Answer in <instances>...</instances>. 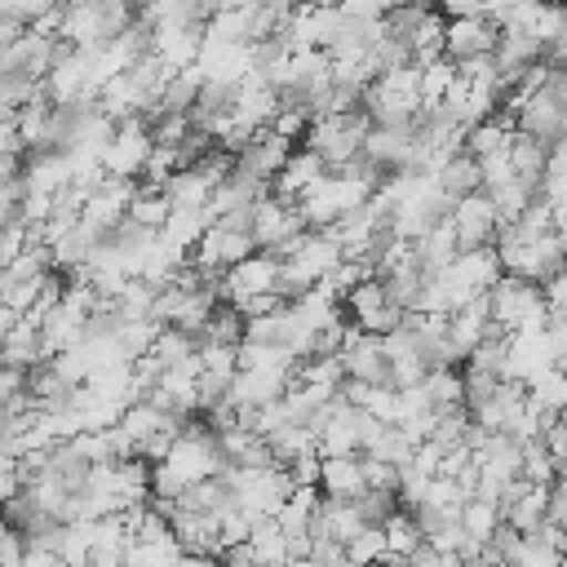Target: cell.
I'll return each mask as SVG.
<instances>
[{
	"mask_svg": "<svg viewBox=\"0 0 567 567\" xmlns=\"http://www.w3.org/2000/svg\"><path fill=\"white\" fill-rule=\"evenodd\" d=\"M487 315L505 332H540L549 323L540 284L523 279V275H509V270H501V279L487 288Z\"/></svg>",
	"mask_w": 567,
	"mask_h": 567,
	"instance_id": "1",
	"label": "cell"
},
{
	"mask_svg": "<svg viewBox=\"0 0 567 567\" xmlns=\"http://www.w3.org/2000/svg\"><path fill=\"white\" fill-rule=\"evenodd\" d=\"M372 120L363 106H350V111H332V115H310L306 133H301V146L319 151L328 159V168H341L346 159H354L363 151V137H368Z\"/></svg>",
	"mask_w": 567,
	"mask_h": 567,
	"instance_id": "2",
	"label": "cell"
},
{
	"mask_svg": "<svg viewBox=\"0 0 567 567\" xmlns=\"http://www.w3.org/2000/svg\"><path fill=\"white\" fill-rule=\"evenodd\" d=\"M341 310L350 315V323L354 328H363V332H377V337H385L390 328H399L403 323V306L390 297V288H385V279L381 275H363L350 292H341Z\"/></svg>",
	"mask_w": 567,
	"mask_h": 567,
	"instance_id": "3",
	"label": "cell"
},
{
	"mask_svg": "<svg viewBox=\"0 0 567 567\" xmlns=\"http://www.w3.org/2000/svg\"><path fill=\"white\" fill-rule=\"evenodd\" d=\"M151 120L146 115H124L115 120L106 146H102V173L111 177H142V164L151 155Z\"/></svg>",
	"mask_w": 567,
	"mask_h": 567,
	"instance_id": "4",
	"label": "cell"
},
{
	"mask_svg": "<svg viewBox=\"0 0 567 567\" xmlns=\"http://www.w3.org/2000/svg\"><path fill=\"white\" fill-rule=\"evenodd\" d=\"M301 230H306V221H301V213H297L292 199H279L275 190H266V195L252 199V244L257 248H266V252L279 257L284 244L297 239Z\"/></svg>",
	"mask_w": 567,
	"mask_h": 567,
	"instance_id": "5",
	"label": "cell"
},
{
	"mask_svg": "<svg viewBox=\"0 0 567 567\" xmlns=\"http://www.w3.org/2000/svg\"><path fill=\"white\" fill-rule=\"evenodd\" d=\"M447 221H452V235H456V252L461 248H487L496 239V204L487 199V190H470L461 199H452L447 208Z\"/></svg>",
	"mask_w": 567,
	"mask_h": 567,
	"instance_id": "6",
	"label": "cell"
},
{
	"mask_svg": "<svg viewBox=\"0 0 567 567\" xmlns=\"http://www.w3.org/2000/svg\"><path fill=\"white\" fill-rule=\"evenodd\" d=\"M275 275H279V257L266 248H252L248 257H239L235 266L221 270V297L226 301H244L257 292H275Z\"/></svg>",
	"mask_w": 567,
	"mask_h": 567,
	"instance_id": "7",
	"label": "cell"
},
{
	"mask_svg": "<svg viewBox=\"0 0 567 567\" xmlns=\"http://www.w3.org/2000/svg\"><path fill=\"white\" fill-rule=\"evenodd\" d=\"M496 35H501V27L487 13H461V18H447L443 22V53L452 62H465V58L492 53L496 49Z\"/></svg>",
	"mask_w": 567,
	"mask_h": 567,
	"instance_id": "8",
	"label": "cell"
},
{
	"mask_svg": "<svg viewBox=\"0 0 567 567\" xmlns=\"http://www.w3.org/2000/svg\"><path fill=\"white\" fill-rule=\"evenodd\" d=\"M257 244H252V235L248 230H235V226H221V221H208V230L199 235V244L190 248V261L195 266H204V270H213V275H221L226 266H235L239 257H248Z\"/></svg>",
	"mask_w": 567,
	"mask_h": 567,
	"instance_id": "9",
	"label": "cell"
},
{
	"mask_svg": "<svg viewBox=\"0 0 567 567\" xmlns=\"http://www.w3.org/2000/svg\"><path fill=\"white\" fill-rule=\"evenodd\" d=\"M168 527H173V536H177V545H182L186 558H217V549H221L217 514H208V509H190V505H173Z\"/></svg>",
	"mask_w": 567,
	"mask_h": 567,
	"instance_id": "10",
	"label": "cell"
},
{
	"mask_svg": "<svg viewBox=\"0 0 567 567\" xmlns=\"http://www.w3.org/2000/svg\"><path fill=\"white\" fill-rule=\"evenodd\" d=\"M297 142L292 137H284L279 128H257L239 151H235V168L239 173H248V177H261V182H270L275 173H279V164L288 159V151H292Z\"/></svg>",
	"mask_w": 567,
	"mask_h": 567,
	"instance_id": "11",
	"label": "cell"
},
{
	"mask_svg": "<svg viewBox=\"0 0 567 567\" xmlns=\"http://www.w3.org/2000/svg\"><path fill=\"white\" fill-rule=\"evenodd\" d=\"M341 354V368L346 377H359V381H390V363H385V346L377 332H363L350 323L346 332V346L337 350Z\"/></svg>",
	"mask_w": 567,
	"mask_h": 567,
	"instance_id": "12",
	"label": "cell"
},
{
	"mask_svg": "<svg viewBox=\"0 0 567 567\" xmlns=\"http://www.w3.org/2000/svg\"><path fill=\"white\" fill-rule=\"evenodd\" d=\"M199 40H204V27L199 22H155L151 27V53L168 71L190 66L199 58Z\"/></svg>",
	"mask_w": 567,
	"mask_h": 567,
	"instance_id": "13",
	"label": "cell"
},
{
	"mask_svg": "<svg viewBox=\"0 0 567 567\" xmlns=\"http://www.w3.org/2000/svg\"><path fill=\"white\" fill-rule=\"evenodd\" d=\"M323 173H328V159H323L319 151H310V146L297 142V146L288 151V159L279 164V173L270 177V190H275L279 199H297V195H301L306 186H315Z\"/></svg>",
	"mask_w": 567,
	"mask_h": 567,
	"instance_id": "14",
	"label": "cell"
},
{
	"mask_svg": "<svg viewBox=\"0 0 567 567\" xmlns=\"http://www.w3.org/2000/svg\"><path fill=\"white\" fill-rule=\"evenodd\" d=\"M523 403H527V385L514 381V377H501V381L492 385V394L470 408V416H474L483 430H509L514 416L523 412Z\"/></svg>",
	"mask_w": 567,
	"mask_h": 567,
	"instance_id": "15",
	"label": "cell"
},
{
	"mask_svg": "<svg viewBox=\"0 0 567 567\" xmlns=\"http://www.w3.org/2000/svg\"><path fill=\"white\" fill-rule=\"evenodd\" d=\"M412 142H416L412 124H372L368 137H363V155H368L372 164H381L385 173H390V168H408Z\"/></svg>",
	"mask_w": 567,
	"mask_h": 567,
	"instance_id": "16",
	"label": "cell"
},
{
	"mask_svg": "<svg viewBox=\"0 0 567 567\" xmlns=\"http://www.w3.org/2000/svg\"><path fill=\"white\" fill-rule=\"evenodd\" d=\"M554 368V354H549V341H545V328L540 332H509V359H505V377L514 381H536L540 372Z\"/></svg>",
	"mask_w": 567,
	"mask_h": 567,
	"instance_id": "17",
	"label": "cell"
},
{
	"mask_svg": "<svg viewBox=\"0 0 567 567\" xmlns=\"http://www.w3.org/2000/svg\"><path fill=\"white\" fill-rule=\"evenodd\" d=\"M319 492H323V496H341V501H354L359 492H368L359 452H346V456H319Z\"/></svg>",
	"mask_w": 567,
	"mask_h": 567,
	"instance_id": "18",
	"label": "cell"
},
{
	"mask_svg": "<svg viewBox=\"0 0 567 567\" xmlns=\"http://www.w3.org/2000/svg\"><path fill=\"white\" fill-rule=\"evenodd\" d=\"M0 363H13V368H40V363H49V354H44V341H40V323L31 319V315H22L4 337H0Z\"/></svg>",
	"mask_w": 567,
	"mask_h": 567,
	"instance_id": "19",
	"label": "cell"
},
{
	"mask_svg": "<svg viewBox=\"0 0 567 567\" xmlns=\"http://www.w3.org/2000/svg\"><path fill=\"white\" fill-rule=\"evenodd\" d=\"M208 208H168V217H164V226L155 230L168 248H177V252H186L190 257V248L199 244V235L208 230Z\"/></svg>",
	"mask_w": 567,
	"mask_h": 567,
	"instance_id": "20",
	"label": "cell"
},
{
	"mask_svg": "<svg viewBox=\"0 0 567 567\" xmlns=\"http://www.w3.org/2000/svg\"><path fill=\"white\" fill-rule=\"evenodd\" d=\"M545 155H549V142L514 128L509 133V168L514 177H523L527 186H540V173H545Z\"/></svg>",
	"mask_w": 567,
	"mask_h": 567,
	"instance_id": "21",
	"label": "cell"
},
{
	"mask_svg": "<svg viewBox=\"0 0 567 567\" xmlns=\"http://www.w3.org/2000/svg\"><path fill=\"white\" fill-rule=\"evenodd\" d=\"M421 385H425V394H430L434 412H443V408H465V372H461V363L425 368Z\"/></svg>",
	"mask_w": 567,
	"mask_h": 567,
	"instance_id": "22",
	"label": "cell"
},
{
	"mask_svg": "<svg viewBox=\"0 0 567 567\" xmlns=\"http://www.w3.org/2000/svg\"><path fill=\"white\" fill-rule=\"evenodd\" d=\"M434 182L443 186L447 199H461V195H470V190L483 186V177H478V159H474L470 151H456V155H447V159L434 168Z\"/></svg>",
	"mask_w": 567,
	"mask_h": 567,
	"instance_id": "23",
	"label": "cell"
},
{
	"mask_svg": "<svg viewBox=\"0 0 567 567\" xmlns=\"http://www.w3.org/2000/svg\"><path fill=\"white\" fill-rule=\"evenodd\" d=\"M239 341H244V315H239L235 301L221 297V301L208 310L204 328H199V346H239Z\"/></svg>",
	"mask_w": 567,
	"mask_h": 567,
	"instance_id": "24",
	"label": "cell"
},
{
	"mask_svg": "<svg viewBox=\"0 0 567 567\" xmlns=\"http://www.w3.org/2000/svg\"><path fill=\"white\" fill-rule=\"evenodd\" d=\"M412 252L430 266V270H439V266H447L452 257H456V235H452V221L443 217V221H434L430 230H421L416 239H412Z\"/></svg>",
	"mask_w": 567,
	"mask_h": 567,
	"instance_id": "25",
	"label": "cell"
},
{
	"mask_svg": "<svg viewBox=\"0 0 567 567\" xmlns=\"http://www.w3.org/2000/svg\"><path fill=\"white\" fill-rule=\"evenodd\" d=\"M461 527H465V536L474 540V545H483L492 532H496V523H501V501H487V496H465L461 501Z\"/></svg>",
	"mask_w": 567,
	"mask_h": 567,
	"instance_id": "26",
	"label": "cell"
},
{
	"mask_svg": "<svg viewBox=\"0 0 567 567\" xmlns=\"http://www.w3.org/2000/svg\"><path fill=\"white\" fill-rule=\"evenodd\" d=\"M381 532H385V545H390V554H385V558H408V554H412V545L421 540V523H416V514H412L408 505H394V509H390V518L381 523Z\"/></svg>",
	"mask_w": 567,
	"mask_h": 567,
	"instance_id": "27",
	"label": "cell"
},
{
	"mask_svg": "<svg viewBox=\"0 0 567 567\" xmlns=\"http://www.w3.org/2000/svg\"><path fill=\"white\" fill-rule=\"evenodd\" d=\"M248 545H252V563H292L288 536L279 532L275 518H257L252 532H248Z\"/></svg>",
	"mask_w": 567,
	"mask_h": 567,
	"instance_id": "28",
	"label": "cell"
},
{
	"mask_svg": "<svg viewBox=\"0 0 567 567\" xmlns=\"http://www.w3.org/2000/svg\"><path fill=\"white\" fill-rule=\"evenodd\" d=\"M443 22H447V18H443L439 9H425V13H421V22L412 27L408 49H412V62H416V66L443 53Z\"/></svg>",
	"mask_w": 567,
	"mask_h": 567,
	"instance_id": "29",
	"label": "cell"
},
{
	"mask_svg": "<svg viewBox=\"0 0 567 567\" xmlns=\"http://www.w3.org/2000/svg\"><path fill=\"white\" fill-rule=\"evenodd\" d=\"M168 195H164V186H142L137 182V195L128 199V217L137 221V226H146V230H159L164 226V217H168Z\"/></svg>",
	"mask_w": 567,
	"mask_h": 567,
	"instance_id": "30",
	"label": "cell"
},
{
	"mask_svg": "<svg viewBox=\"0 0 567 567\" xmlns=\"http://www.w3.org/2000/svg\"><path fill=\"white\" fill-rule=\"evenodd\" d=\"M452 80H456V62L447 53L421 62V102H443L447 89H452Z\"/></svg>",
	"mask_w": 567,
	"mask_h": 567,
	"instance_id": "31",
	"label": "cell"
},
{
	"mask_svg": "<svg viewBox=\"0 0 567 567\" xmlns=\"http://www.w3.org/2000/svg\"><path fill=\"white\" fill-rule=\"evenodd\" d=\"M390 545H385V532L381 523H363L350 540H346V563H372V558H385Z\"/></svg>",
	"mask_w": 567,
	"mask_h": 567,
	"instance_id": "32",
	"label": "cell"
},
{
	"mask_svg": "<svg viewBox=\"0 0 567 567\" xmlns=\"http://www.w3.org/2000/svg\"><path fill=\"white\" fill-rule=\"evenodd\" d=\"M518 474H523L527 483H554V474H558V461L549 456V447H545L540 439H527V443H523V461H518Z\"/></svg>",
	"mask_w": 567,
	"mask_h": 567,
	"instance_id": "33",
	"label": "cell"
},
{
	"mask_svg": "<svg viewBox=\"0 0 567 567\" xmlns=\"http://www.w3.org/2000/svg\"><path fill=\"white\" fill-rule=\"evenodd\" d=\"M540 292H545V315H549V323H567V266L554 270L549 279H540Z\"/></svg>",
	"mask_w": 567,
	"mask_h": 567,
	"instance_id": "34",
	"label": "cell"
},
{
	"mask_svg": "<svg viewBox=\"0 0 567 567\" xmlns=\"http://www.w3.org/2000/svg\"><path fill=\"white\" fill-rule=\"evenodd\" d=\"M306 563H346V545L332 540V536H310Z\"/></svg>",
	"mask_w": 567,
	"mask_h": 567,
	"instance_id": "35",
	"label": "cell"
},
{
	"mask_svg": "<svg viewBox=\"0 0 567 567\" xmlns=\"http://www.w3.org/2000/svg\"><path fill=\"white\" fill-rule=\"evenodd\" d=\"M346 13H354V18H381L394 0H337Z\"/></svg>",
	"mask_w": 567,
	"mask_h": 567,
	"instance_id": "36",
	"label": "cell"
},
{
	"mask_svg": "<svg viewBox=\"0 0 567 567\" xmlns=\"http://www.w3.org/2000/svg\"><path fill=\"white\" fill-rule=\"evenodd\" d=\"M434 9L443 18H461V13H483V0H434Z\"/></svg>",
	"mask_w": 567,
	"mask_h": 567,
	"instance_id": "37",
	"label": "cell"
},
{
	"mask_svg": "<svg viewBox=\"0 0 567 567\" xmlns=\"http://www.w3.org/2000/svg\"><path fill=\"white\" fill-rule=\"evenodd\" d=\"M403 4H421V9H434V0H403Z\"/></svg>",
	"mask_w": 567,
	"mask_h": 567,
	"instance_id": "38",
	"label": "cell"
}]
</instances>
